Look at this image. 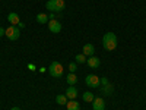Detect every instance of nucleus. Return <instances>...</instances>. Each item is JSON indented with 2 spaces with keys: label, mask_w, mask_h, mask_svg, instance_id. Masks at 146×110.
I'll use <instances>...</instances> for the list:
<instances>
[{
  "label": "nucleus",
  "mask_w": 146,
  "mask_h": 110,
  "mask_svg": "<svg viewBox=\"0 0 146 110\" xmlns=\"http://www.w3.org/2000/svg\"><path fill=\"white\" fill-rule=\"evenodd\" d=\"M102 46L107 52H113L117 47V35L114 32H107L102 37Z\"/></svg>",
  "instance_id": "1"
},
{
  "label": "nucleus",
  "mask_w": 146,
  "mask_h": 110,
  "mask_svg": "<svg viewBox=\"0 0 146 110\" xmlns=\"http://www.w3.org/2000/svg\"><path fill=\"white\" fill-rule=\"evenodd\" d=\"M50 75L53 76V78H62L63 76V66H62V63H58V62H53L51 65H50Z\"/></svg>",
  "instance_id": "2"
},
{
  "label": "nucleus",
  "mask_w": 146,
  "mask_h": 110,
  "mask_svg": "<svg viewBox=\"0 0 146 110\" xmlns=\"http://www.w3.org/2000/svg\"><path fill=\"white\" fill-rule=\"evenodd\" d=\"M5 35L7 37V38H9L10 41H15V40H18V38H19L21 31H19V28H18V27L10 25L9 28H6V32H5Z\"/></svg>",
  "instance_id": "3"
},
{
  "label": "nucleus",
  "mask_w": 146,
  "mask_h": 110,
  "mask_svg": "<svg viewBox=\"0 0 146 110\" xmlns=\"http://www.w3.org/2000/svg\"><path fill=\"white\" fill-rule=\"evenodd\" d=\"M85 84H86L88 87H91V88H96V87H100L101 81H100V78L96 75H86V78H85Z\"/></svg>",
  "instance_id": "4"
},
{
  "label": "nucleus",
  "mask_w": 146,
  "mask_h": 110,
  "mask_svg": "<svg viewBox=\"0 0 146 110\" xmlns=\"http://www.w3.org/2000/svg\"><path fill=\"white\" fill-rule=\"evenodd\" d=\"M48 30H50L51 32H54V34H58L60 31H62V23H60L58 21H56V19H50L48 21Z\"/></svg>",
  "instance_id": "5"
},
{
  "label": "nucleus",
  "mask_w": 146,
  "mask_h": 110,
  "mask_svg": "<svg viewBox=\"0 0 146 110\" xmlns=\"http://www.w3.org/2000/svg\"><path fill=\"white\" fill-rule=\"evenodd\" d=\"M92 109H94V110H104V109H105V103H104V100L101 99V97H96V99H94V101H92Z\"/></svg>",
  "instance_id": "6"
},
{
  "label": "nucleus",
  "mask_w": 146,
  "mask_h": 110,
  "mask_svg": "<svg viewBox=\"0 0 146 110\" xmlns=\"http://www.w3.org/2000/svg\"><path fill=\"white\" fill-rule=\"evenodd\" d=\"M86 62H88V66L91 69H96V68H100V65H101V60L98 57H95V56H91Z\"/></svg>",
  "instance_id": "7"
},
{
  "label": "nucleus",
  "mask_w": 146,
  "mask_h": 110,
  "mask_svg": "<svg viewBox=\"0 0 146 110\" xmlns=\"http://www.w3.org/2000/svg\"><path fill=\"white\" fill-rule=\"evenodd\" d=\"M7 21H9V22H10L13 27H16L18 23L21 22V19H19V15H18V13H15V12H10V13L7 15Z\"/></svg>",
  "instance_id": "8"
},
{
  "label": "nucleus",
  "mask_w": 146,
  "mask_h": 110,
  "mask_svg": "<svg viewBox=\"0 0 146 110\" xmlns=\"http://www.w3.org/2000/svg\"><path fill=\"white\" fill-rule=\"evenodd\" d=\"M66 97H67V99H70V100H75L76 97H78V90L73 87V85H70V87L67 88V91H66Z\"/></svg>",
  "instance_id": "9"
},
{
  "label": "nucleus",
  "mask_w": 146,
  "mask_h": 110,
  "mask_svg": "<svg viewBox=\"0 0 146 110\" xmlns=\"http://www.w3.org/2000/svg\"><path fill=\"white\" fill-rule=\"evenodd\" d=\"M83 54L85 56H94L95 54V47H94V44H85L83 46Z\"/></svg>",
  "instance_id": "10"
},
{
  "label": "nucleus",
  "mask_w": 146,
  "mask_h": 110,
  "mask_svg": "<svg viewBox=\"0 0 146 110\" xmlns=\"http://www.w3.org/2000/svg\"><path fill=\"white\" fill-rule=\"evenodd\" d=\"M45 7L50 12H58L57 10V0H48V2L45 3Z\"/></svg>",
  "instance_id": "11"
},
{
  "label": "nucleus",
  "mask_w": 146,
  "mask_h": 110,
  "mask_svg": "<svg viewBox=\"0 0 146 110\" xmlns=\"http://www.w3.org/2000/svg\"><path fill=\"white\" fill-rule=\"evenodd\" d=\"M67 110H79L80 109V106H79V103L76 101V100H70V101H67Z\"/></svg>",
  "instance_id": "12"
},
{
  "label": "nucleus",
  "mask_w": 146,
  "mask_h": 110,
  "mask_svg": "<svg viewBox=\"0 0 146 110\" xmlns=\"http://www.w3.org/2000/svg\"><path fill=\"white\" fill-rule=\"evenodd\" d=\"M56 101H57V104H60V106L67 104V97H66V94H58V95L56 97Z\"/></svg>",
  "instance_id": "13"
},
{
  "label": "nucleus",
  "mask_w": 146,
  "mask_h": 110,
  "mask_svg": "<svg viewBox=\"0 0 146 110\" xmlns=\"http://www.w3.org/2000/svg\"><path fill=\"white\" fill-rule=\"evenodd\" d=\"M113 91H114V88H113L111 84H107V85H104V87H102V94L104 95H111Z\"/></svg>",
  "instance_id": "14"
},
{
  "label": "nucleus",
  "mask_w": 146,
  "mask_h": 110,
  "mask_svg": "<svg viewBox=\"0 0 146 110\" xmlns=\"http://www.w3.org/2000/svg\"><path fill=\"white\" fill-rule=\"evenodd\" d=\"M48 21L50 19H48V15H45V13H38L36 15V22L38 23H47Z\"/></svg>",
  "instance_id": "15"
},
{
  "label": "nucleus",
  "mask_w": 146,
  "mask_h": 110,
  "mask_svg": "<svg viewBox=\"0 0 146 110\" xmlns=\"http://www.w3.org/2000/svg\"><path fill=\"white\" fill-rule=\"evenodd\" d=\"M94 99H95V97H94V94H92L91 91L83 93V100L86 101V103H92V101H94Z\"/></svg>",
  "instance_id": "16"
},
{
  "label": "nucleus",
  "mask_w": 146,
  "mask_h": 110,
  "mask_svg": "<svg viewBox=\"0 0 146 110\" xmlns=\"http://www.w3.org/2000/svg\"><path fill=\"white\" fill-rule=\"evenodd\" d=\"M67 82H69V85H75L76 82H78V78H76V75H75V73H69V75H67Z\"/></svg>",
  "instance_id": "17"
},
{
  "label": "nucleus",
  "mask_w": 146,
  "mask_h": 110,
  "mask_svg": "<svg viewBox=\"0 0 146 110\" xmlns=\"http://www.w3.org/2000/svg\"><path fill=\"white\" fill-rule=\"evenodd\" d=\"M75 59H76V63H85V62H86V56H85L83 53L76 54V56H75Z\"/></svg>",
  "instance_id": "18"
},
{
  "label": "nucleus",
  "mask_w": 146,
  "mask_h": 110,
  "mask_svg": "<svg viewBox=\"0 0 146 110\" xmlns=\"http://www.w3.org/2000/svg\"><path fill=\"white\" fill-rule=\"evenodd\" d=\"M64 9V0H57V10L62 12Z\"/></svg>",
  "instance_id": "19"
},
{
  "label": "nucleus",
  "mask_w": 146,
  "mask_h": 110,
  "mask_svg": "<svg viewBox=\"0 0 146 110\" xmlns=\"http://www.w3.org/2000/svg\"><path fill=\"white\" fill-rule=\"evenodd\" d=\"M76 69H78V66H76V63H73V62H72V63L69 65V70H70L72 73H75V72H76Z\"/></svg>",
  "instance_id": "20"
},
{
  "label": "nucleus",
  "mask_w": 146,
  "mask_h": 110,
  "mask_svg": "<svg viewBox=\"0 0 146 110\" xmlns=\"http://www.w3.org/2000/svg\"><path fill=\"white\" fill-rule=\"evenodd\" d=\"M100 81H101L102 85H107V84H108V79H107V78H100Z\"/></svg>",
  "instance_id": "21"
},
{
  "label": "nucleus",
  "mask_w": 146,
  "mask_h": 110,
  "mask_svg": "<svg viewBox=\"0 0 146 110\" xmlns=\"http://www.w3.org/2000/svg\"><path fill=\"white\" fill-rule=\"evenodd\" d=\"M28 69H29V70H32V72H34V70H35V69H36V68H35V65H32V63H29V65H28Z\"/></svg>",
  "instance_id": "22"
},
{
  "label": "nucleus",
  "mask_w": 146,
  "mask_h": 110,
  "mask_svg": "<svg viewBox=\"0 0 146 110\" xmlns=\"http://www.w3.org/2000/svg\"><path fill=\"white\" fill-rule=\"evenodd\" d=\"M5 32H6V30H3V28H0V37H3V35H5Z\"/></svg>",
  "instance_id": "23"
},
{
  "label": "nucleus",
  "mask_w": 146,
  "mask_h": 110,
  "mask_svg": "<svg viewBox=\"0 0 146 110\" xmlns=\"http://www.w3.org/2000/svg\"><path fill=\"white\" fill-rule=\"evenodd\" d=\"M23 27H25V23H23V22H19L18 23V28H23Z\"/></svg>",
  "instance_id": "24"
},
{
  "label": "nucleus",
  "mask_w": 146,
  "mask_h": 110,
  "mask_svg": "<svg viewBox=\"0 0 146 110\" xmlns=\"http://www.w3.org/2000/svg\"><path fill=\"white\" fill-rule=\"evenodd\" d=\"M10 110H21V109H19V107H12Z\"/></svg>",
  "instance_id": "25"
}]
</instances>
